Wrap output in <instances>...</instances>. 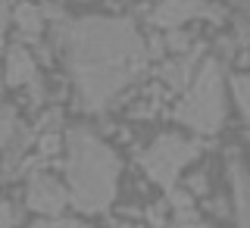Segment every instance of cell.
I'll return each instance as SVG.
<instances>
[{
  "label": "cell",
  "mask_w": 250,
  "mask_h": 228,
  "mask_svg": "<svg viewBox=\"0 0 250 228\" xmlns=\"http://www.w3.org/2000/svg\"><path fill=\"white\" fill-rule=\"evenodd\" d=\"M175 228H213V225L200 222V216L194 209H185V213H175Z\"/></svg>",
  "instance_id": "9a60e30c"
},
{
  "label": "cell",
  "mask_w": 250,
  "mask_h": 228,
  "mask_svg": "<svg viewBox=\"0 0 250 228\" xmlns=\"http://www.w3.org/2000/svg\"><path fill=\"white\" fill-rule=\"evenodd\" d=\"M38 82V69H35V60L25 47L13 44L6 50V84L19 88V84H35Z\"/></svg>",
  "instance_id": "ba28073f"
},
{
  "label": "cell",
  "mask_w": 250,
  "mask_h": 228,
  "mask_svg": "<svg viewBox=\"0 0 250 228\" xmlns=\"http://www.w3.org/2000/svg\"><path fill=\"white\" fill-rule=\"evenodd\" d=\"M231 91H234V100H238L241 116L250 122V75H234L231 78Z\"/></svg>",
  "instance_id": "7c38bea8"
},
{
  "label": "cell",
  "mask_w": 250,
  "mask_h": 228,
  "mask_svg": "<svg viewBox=\"0 0 250 228\" xmlns=\"http://www.w3.org/2000/svg\"><path fill=\"white\" fill-rule=\"evenodd\" d=\"M116 228H128V225H116Z\"/></svg>",
  "instance_id": "d4e9b609"
},
{
  "label": "cell",
  "mask_w": 250,
  "mask_h": 228,
  "mask_svg": "<svg viewBox=\"0 0 250 228\" xmlns=\"http://www.w3.org/2000/svg\"><path fill=\"white\" fill-rule=\"evenodd\" d=\"M207 6L200 0H160L156 10L150 13V22L156 28H172L175 31L178 25H185L188 19H194L197 13H203Z\"/></svg>",
  "instance_id": "8992f818"
},
{
  "label": "cell",
  "mask_w": 250,
  "mask_h": 228,
  "mask_svg": "<svg viewBox=\"0 0 250 228\" xmlns=\"http://www.w3.org/2000/svg\"><path fill=\"white\" fill-rule=\"evenodd\" d=\"M238 44H250V19L247 16L238 19Z\"/></svg>",
  "instance_id": "d6986e66"
},
{
  "label": "cell",
  "mask_w": 250,
  "mask_h": 228,
  "mask_svg": "<svg viewBox=\"0 0 250 228\" xmlns=\"http://www.w3.org/2000/svg\"><path fill=\"white\" fill-rule=\"evenodd\" d=\"M57 41L66 53L75 97L88 113L106 109L116 94L138 78L147 60L135 22L119 16L66 19L57 28Z\"/></svg>",
  "instance_id": "6da1fadb"
},
{
  "label": "cell",
  "mask_w": 250,
  "mask_h": 228,
  "mask_svg": "<svg viewBox=\"0 0 250 228\" xmlns=\"http://www.w3.org/2000/svg\"><path fill=\"white\" fill-rule=\"evenodd\" d=\"M53 125H60V109H50V113L38 122V128H53Z\"/></svg>",
  "instance_id": "ffe728a7"
},
{
  "label": "cell",
  "mask_w": 250,
  "mask_h": 228,
  "mask_svg": "<svg viewBox=\"0 0 250 228\" xmlns=\"http://www.w3.org/2000/svg\"><path fill=\"white\" fill-rule=\"evenodd\" d=\"M166 47H169V50H175V57H178V53H188V50H191V38H188L185 31L175 28V31L166 38Z\"/></svg>",
  "instance_id": "2e32d148"
},
{
  "label": "cell",
  "mask_w": 250,
  "mask_h": 228,
  "mask_svg": "<svg viewBox=\"0 0 250 228\" xmlns=\"http://www.w3.org/2000/svg\"><path fill=\"white\" fill-rule=\"evenodd\" d=\"M31 144V131L25 128H16L13 141L6 144V153H3V175H13L16 166H19V160L25 156V147Z\"/></svg>",
  "instance_id": "30bf717a"
},
{
  "label": "cell",
  "mask_w": 250,
  "mask_h": 228,
  "mask_svg": "<svg viewBox=\"0 0 250 228\" xmlns=\"http://www.w3.org/2000/svg\"><path fill=\"white\" fill-rule=\"evenodd\" d=\"M0 94H3V78H0Z\"/></svg>",
  "instance_id": "cb8c5ba5"
},
{
  "label": "cell",
  "mask_w": 250,
  "mask_h": 228,
  "mask_svg": "<svg viewBox=\"0 0 250 228\" xmlns=\"http://www.w3.org/2000/svg\"><path fill=\"white\" fill-rule=\"evenodd\" d=\"M6 22H10V16H6V0H0V41H3V35H6Z\"/></svg>",
  "instance_id": "44dd1931"
},
{
  "label": "cell",
  "mask_w": 250,
  "mask_h": 228,
  "mask_svg": "<svg viewBox=\"0 0 250 228\" xmlns=\"http://www.w3.org/2000/svg\"><path fill=\"white\" fill-rule=\"evenodd\" d=\"M231 3H234V6H238V10H241V13H244V16H250V0H231Z\"/></svg>",
  "instance_id": "603a6c76"
},
{
  "label": "cell",
  "mask_w": 250,
  "mask_h": 228,
  "mask_svg": "<svg viewBox=\"0 0 250 228\" xmlns=\"http://www.w3.org/2000/svg\"><path fill=\"white\" fill-rule=\"evenodd\" d=\"M197 75V53H178L172 62L163 66V82L169 84V88H185L188 78Z\"/></svg>",
  "instance_id": "9c48e42d"
},
{
  "label": "cell",
  "mask_w": 250,
  "mask_h": 228,
  "mask_svg": "<svg viewBox=\"0 0 250 228\" xmlns=\"http://www.w3.org/2000/svg\"><path fill=\"white\" fill-rule=\"evenodd\" d=\"M28 228H91V225L75 222V219H44V222H35Z\"/></svg>",
  "instance_id": "ac0fdd59"
},
{
  "label": "cell",
  "mask_w": 250,
  "mask_h": 228,
  "mask_svg": "<svg viewBox=\"0 0 250 228\" xmlns=\"http://www.w3.org/2000/svg\"><path fill=\"white\" fill-rule=\"evenodd\" d=\"M16 113L10 106H0V147H6L13 141V135H16Z\"/></svg>",
  "instance_id": "4fadbf2b"
},
{
  "label": "cell",
  "mask_w": 250,
  "mask_h": 228,
  "mask_svg": "<svg viewBox=\"0 0 250 228\" xmlns=\"http://www.w3.org/2000/svg\"><path fill=\"white\" fill-rule=\"evenodd\" d=\"M191 191H207V182H203V175H194V178H191Z\"/></svg>",
  "instance_id": "7402d4cb"
},
{
  "label": "cell",
  "mask_w": 250,
  "mask_h": 228,
  "mask_svg": "<svg viewBox=\"0 0 250 228\" xmlns=\"http://www.w3.org/2000/svg\"><path fill=\"white\" fill-rule=\"evenodd\" d=\"M16 25L22 28V35L38 38L44 31V13L38 10L35 3H22L19 10H16Z\"/></svg>",
  "instance_id": "8fae6325"
},
{
  "label": "cell",
  "mask_w": 250,
  "mask_h": 228,
  "mask_svg": "<svg viewBox=\"0 0 250 228\" xmlns=\"http://www.w3.org/2000/svg\"><path fill=\"white\" fill-rule=\"evenodd\" d=\"M22 219V209H13L10 200H0V228H13V222Z\"/></svg>",
  "instance_id": "e0dca14e"
},
{
  "label": "cell",
  "mask_w": 250,
  "mask_h": 228,
  "mask_svg": "<svg viewBox=\"0 0 250 228\" xmlns=\"http://www.w3.org/2000/svg\"><path fill=\"white\" fill-rule=\"evenodd\" d=\"M72 194H66V187H62L57 178L44 175V172H35V175L28 178V194H25V203L28 209H35V213H44V216H60L62 209H66V203Z\"/></svg>",
  "instance_id": "5b68a950"
},
{
  "label": "cell",
  "mask_w": 250,
  "mask_h": 228,
  "mask_svg": "<svg viewBox=\"0 0 250 228\" xmlns=\"http://www.w3.org/2000/svg\"><path fill=\"white\" fill-rule=\"evenodd\" d=\"M197 153H200L197 141H188L182 135H160L138 160H141V166L147 169V175L169 194L172 187H175L178 172H182Z\"/></svg>",
  "instance_id": "277c9868"
},
{
  "label": "cell",
  "mask_w": 250,
  "mask_h": 228,
  "mask_svg": "<svg viewBox=\"0 0 250 228\" xmlns=\"http://www.w3.org/2000/svg\"><path fill=\"white\" fill-rule=\"evenodd\" d=\"M175 119L200 135H216L225 119V97H222V66L219 60H203L197 75L191 78V91L175 106Z\"/></svg>",
  "instance_id": "3957f363"
},
{
  "label": "cell",
  "mask_w": 250,
  "mask_h": 228,
  "mask_svg": "<svg viewBox=\"0 0 250 228\" xmlns=\"http://www.w3.org/2000/svg\"><path fill=\"white\" fill-rule=\"evenodd\" d=\"M229 175H231V191H234V219L238 228H250V172L238 156H229Z\"/></svg>",
  "instance_id": "52a82bcc"
},
{
  "label": "cell",
  "mask_w": 250,
  "mask_h": 228,
  "mask_svg": "<svg viewBox=\"0 0 250 228\" xmlns=\"http://www.w3.org/2000/svg\"><path fill=\"white\" fill-rule=\"evenodd\" d=\"M66 178L72 203L82 213H104L116 197L119 160L91 128L75 125L66 135Z\"/></svg>",
  "instance_id": "7a4b0ae2"
},
{
  "label": "cell",
  "mask_w": 250,
  "mask_h": 228,
  "mask_svg": "<svg viewBox=\"0 0 250 228\" xmlns=\"http://www.w3.org/2000/svg\"><path fill=\"white\" fill-rule=\"evenodd\" d=\"M169 207L175 209V213H185V209H194V200L188 191H178V187H172L169 191Z\"/></svg>",
  "instance_id": "5bb4252c"
}]
</instances>
